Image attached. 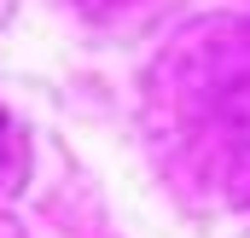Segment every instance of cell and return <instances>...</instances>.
<instances>
[{"label": "cell", "mask_w": 250, "mask_h": 238, "mask_svg": "<svg viewBox=\"0 0 250 238\" xmlns=\"http://www.w3.org/2000/svg\"><path fill=\"white\" fill-rule=\"evenodd\" d=\"M23 169H29V151H23V134H18V122L0 111V198L23 180Z\"/></svg>", "instance_id": "1"}]
</instances>
